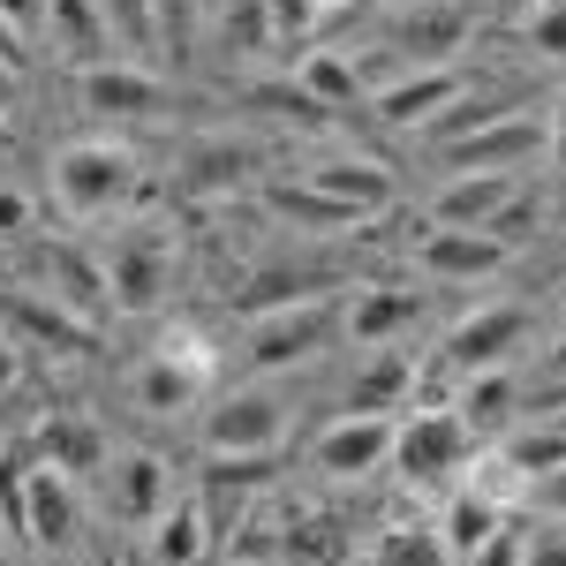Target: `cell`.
I'll use <instances>...</instances> for the list:
<instances>
[{
    "label": "cell",
    "instance_id": "6da1fadb",
    "mask_svg": "<svg viewBox=\"0 0 566 566\" xmlns=\"http://www.w3.org/2000/svg\"><path fill=\"white\" fill-rule=\"evenodd\" d=\"M129 189H136V159L122 144H69L53 159V205L76 219H98V212H114V205H129Z\"/></svg>",
    "mask_w": 566,
    "mask_h": 566
},
{
    "label": "cell",
    "instance_id": "7a4b0ae2",
    "mask_svg": "<svg viewBox=\"0 0 566 566\" xmlns=\"http://www.w3.org/2000/svg\"><path fill=\"white\" fill-rule=\"evenodd\" d=\"M469 446H476V431L461 423V408H416L408 423H392V469H400V483L423 491V483L461 476Z\"/></svg>",
    "mask_w": 566,
    "mask_h": 566
},
{
    "label": "cell",
    "instance_id": "3957f363",
    "mask_svg": "<svg viewBox=\"0 0 566 566\" xmlns=\"http://www.w3.org/2000/svg\"><path fill=\"white\" fill-rule=\"evenodd\" d=\"M76 91H84V114H98V122H151L175 106V91L144 61H91V69H76Z\"/></svg>",
    "mask_w": 566,
    "mask_h": 566
},
{
    "label": "cell",
    "instance_id": "277c9868",
    "mask_svg": "<svg viewBox=\"0 0 566 566\" xmlns=\"http://www.w3.org/2000/svg\"><path fill=\"white\" fill-rule=\"evenodd\" d=\"M167 272H175V250H167L159 227H129V234H114V250H106V303H114V310H159Z\"/></svg>",
    "mask_w": 566,
    "mask_h": 566
},
{
    "label": "cell",
    "instance_id": "5b68a950",
    "mask_svg": "<svg viewBox=\"0 0 566 566\" xmlns=\"http://www.w3.org/2000/svg\"><path fill=\"white\" fill-rule=\"evenodd\" d=\"M205 378H212L205 340H181V333H175L159 355L136 363V408H151V416H181V408L205 392Z\"/></svg>",
    "mask_w": 566,
    "mask_h": 566
},
{
    "label": "cell",
    "instance_id": "8992f818",
    "mask_svg": "<svg viewBox=\"0 0 566 566\" xmlns=\"http://www.w3.org/2000/svg\"><path fill=\"white\" fill-rule=\"evenodd\" d=\"M333 325H340L333 295L295 303V310H272V317H258V333H250V363H258V370H287V363H303V355L325 348Z\"/></svg>",
    "mask_w": 566,
    "mask_h": 566
},
{
    "label": "cell",
    "instance_id": "52a82bcc",
    "mask_svg": "<svg viewBox=\"0 0 566 566\" xmlns=\"http://www.w3.org/2000/svg\"><path fill=\"white\" fill-rule=\"evenodd\" d=\"M310 461H317V476H333V483L370 476L378 461H392V416H340V423H325L317 446H310Z\"/></svg>",
    "mask_w": 566,
    "mask_h": 566
},
{
    "label": "cell",
    "instance_id": "ba28073f",
    "mask_svg": "<svg viewBox=\"0 0 566 566\" xmlns=\"http://www.w3.org/2000/svg\"><path fill=\"white\" fill-rule=\"evenodd\" d=\"M280 438H287V408L272 392H234L205 423V453H280Z\"/></svg>",
    "mask_w": 566,
    "mask_h": 566
},
{
    "label": "cell",
    "instance_id": "9c48e42d",
    "mask_svg": "<svg viewBox=\"0 0 566 566\" xmlns=\"http://www.w3.org/2000/svg\"><path fill=\"white\" fill-rule=\"evenodd\" d=\"M469 8L461 0H423V8H408L400 15V31H392V53L408 61V69H453V53L469 45Z\"/></svg>",
    "mask_w": 566,
    "mask_h": 566
},
{
    "label": "cell",
    "instance_id": "30bf717a",
    "mask_svg": "<svg viewBox=\"0 0 566 566\" xmlns=\"http://www.w3.org/2000/svg\"><path fill=\"white\" fill-rule=\"evenodd\" d=\"M522 340H528L522 303H483L476 317H461V325L446 333V363H453V370H491V363H506Z\"/></svg>",
    "mask_w": 566,
    "mask_h": 566
},
{
    "label": "cell",
    "instance_id": "8fae6325",
    "mask_svg": "<svg viewBox=\"0 0 566 566\" xmlns=\"http://www.w3.org/2000/svg\"><path fill=\"white\" fill-rule=\"evenodd\" d=\"M544 151V129L536 122H483V129H469V136H453L446 144V167L453 175H514L522 159H536Z\"/></svg>",
    "mask_w": 566,
    "mask_h": 566
},
{
    "label": "cell",
    "instance_id": "7c38bea8",
    "mask_svg": "<svg viewBox=\"0 0 566 566\" xmlns=\"http://www.w3.org/2000/svg\"><path fill=\"white\" fill-rule=\"evenodd\" d=\"M506 234H491V227H431L423 242H416V264L438 272V280H483V272H499L506 264Z\"/></svg>",
    "mask_w": 566,
    "mask_h": 566
},
{
    "label": "cell",
    "instance_id": "4fadbf2b",
    "mask_svg": "<svg viewBox=\"0 0 566 566\" xmlns=\"http://www.w3.org/2000/svg\"><path fill=\"white\" fill-rule=\"evenodd\" d=\"M469 91V76L461 69H416L408 84H386L378 91V122H392V129H431L438 114L453 106Z\"/></svg>",
    "mask_w": 566,
    "mask_h": 566
},
{
    "label": "cell",
    "instance_id": "5bb4252c",
    "mask_svg": "<svg viewBox=\"0 0 566 566\" xmlns=\"http://www.w3.org/2000/svg\"><path fill=\"white\" fill-rule=\"evenodd\" d=\"M317 295H333V272H325V264H264V272H250V280L234 287V310H242V317H272V310L317 303Z\"/></svg>",
    "mask_w": 566,
    "mask_h": 566
},
{
    "label": "cell",
    "instance_id": "9a60e30c",
    "mask_svg": "<svg viewBox=\"0 0 566 566\" xmlns=\"http://www.w3.org/2000/svg\"><path fill=\"white\" fill-rule=\"evenodd\" d=\"M0 317H8L23 340H39L45 355H91L98 348V325H84L76 310L39 303V295H0Z\"/></svg>",
    "mask_w": 566,
    "mask_h": 566
},
{
    "label": "cell",
    "instance_id": "2e32d148",
    "mask_svg": "<svg viewBox=\"0 0 566 566\" xmlns=\"http://www.w3.org/2000/svg\"><path fill=\"white\" fill-rule=\"evenodd\" d=\"M69 483L76 476L31 461V476H23V544H69L76 536V491Z\"/></svg>",
    "mask_w": 566,
    "mask_h": 566
},
{
    "label": "cell",
    "instance_id": "e0dca14e",
    "mask_svg": "<svg viewBox=\"0 0 566 566\" xmlns=\"http://www.w3.org/2000/svg\"><path fill=\"white\" fill-rule=\"evenodd\" d=\"M522 205V189H514V175H461L453 189H438L431 219L438 227H491L499 234V219Z\"/></svg>",
    "mask_w": 566,
    "mask_h": 566
},
{
    "label": "cell",
    "instance_id": "ac0fdd59",
    "mask_svg": "<svg viewBox=\"0 0 566 566\" xmlns=\"http://www.w3.org/2000/svg\"><path fill=\"white\" fill-rule=\"evenodd\" d=\"M310 189H325L333 205H348L355 219H370V212H386L392 205V175L378 167V159H355V151H340V159H325V167H310Z\"/></svg>",
    "mask_w": 566,
    "mask_h": 566
},
{
    "label": "cell",
    "instance_id": "d6986e66",
    "mask_svg": "<svg viewBox=\"0 0 566 566\" xmlns=\"http://www.w3.org/2000/svg\"><path fill=\"white\" fill-rule=\"evenodd\" d=\"M31 461L61 469V476H91V469L106 461V446H98V431L76 423V416H45L39 431H31Z\"/></svg>",
    "mask_w": 566,
    "mask_h": 566
},
{
    "label": "cell",
    "instance_id": "ffe728a7",
    "mask_svg": "<svg viewBox=\"0 0 566 566\" xmlns=\"http://www.w3.org/2000/svg\"><path fill=\"white\" fill-rule=\"evenodd\" d=\"M45 31H53V45H61L76 69L106 61V45H114L106 15H98V0H45Z\"/></svg>",
    "mask_w": 566,
    "mask_h": 566
},
{
    "label": "cell",
    "instance_id": "44dd1931",
    "mask_svg": "<svg viewBox=\"0 0 566 566\" xmlns=\"http://www.w3.org/2000/svg\"><path fill=\"white\" fill-rule=\"evenodd\" d=\"M264 205H272L280 219H295L303 234H348V227H363L348 205H333V197L310 189V181H264Z\"/></svg>",
    "mask_w": 566,
    "mask_h": 566
},
{
    "label": "cell",
    "instance_id": "7402d4cb",
    "mask_svg": "<svg viewBox=\"0 0 566 566\" xmlns=\"http://www.w3.org/2000/svg\"><path fill=\"white\" fill-rule=\"evenodd\" d=\"M53 287H61V310H76V317H84V325H98V317H106V264H91L84 250H76V242H61V250H53Z\"/></svg>",
    "mask_w": 566,
    "mask_h": 566
},
{
    "label": "cell",
    "instance_id": "603a6c76",
    "mask_svg": "<svg viewBox=\"0 0 566 566\" xmlns=\"http://www.w3.org/2000/svg\"><path fill=\"white\" fill-rule=\"evenodd\" d=\"M250 175H258V151H250V144H205V151H189V159H181V189H189V197L242 189Z\"/></svg>",
    "mask_w": 566,
    "mask_h": 566
},
{
    "label": "cell",
    "instance_id": "cb8c5ba5",
    "mask_svg": "<svg viewBox=\"0 0 566 566\" xmlns=\"http://www.w3.org/2000/svg\"><path fill=\"white\" fill-rule=\"evenodd\" d=\"M416 317H423V295H408V287H370V295L348 310V333L355 340H392V333H408Z\"/></svg>",
    "mask_w": 566,
    "mask_h": 566
},
{
    "label": "cell",
    "instance_id": "d4e9b609",
    "mask_svg": "<svg viewBox=\"0 0 566 566\" xmlns=\"http://www.w3.org/2000/svg\"><path fill=\"white\" fill-rule=\"evenodd\" d=\"M197 559H205V514L167 499L151 514V566H197Z\"/></svg>",
    "mask_w": 566,
    "mask_h": 566
},
{
    "label": "cell",
    "instance_id": "484cf974",
    "mask_svg": "<svg viewBox=\"0 0 566 566\" xmlns=\"http://www.w3.org/2000/svg\"><path fill=\"white\" fill-rule=\"evenodd\" d=\"M114 499H122L129 522H151V514L167 506V461H159V453H122V483H114Z\"/></svg>",
    "mask_w": 566,
    "mask_h": 566
},
{
    "label": "cell",
    "instance_id": "4316f807",
    "mask_svg": "<svg viewBox=\"0 0 566 566\" xmlns=\"http://www.w3.org/2000/svg\"><path fill=\"white\" fill-rule=\"evenodd\" d=\"M295 84L317 106H348V98H363V69H348V53H310V61H295Z\"/></svg>",
    "mask_w": 566,
    "mask_h": 566
},
{
    "label": "cell",
    "instance_id": "83f0119b",
    "mask_svg": "<svg viewBox=\"0 0 566 566\" xmlns=\"http://www.w3.org/2000/svg\"><path fill=\"white\" fill-rule=\"evenodd\" d=\"M408 392H416V370H408L400 355H386V363H370V370L355 378V416H392Z\"/></svg>",
    "mask_w": 566,
    "mask_h": 566
},
{
    "label": "cell",
    "instance_id": "f1b7e54d",
    "mask_svg": "<svg viewBox=\"0 0 566 566\" xmlns=\"http://www.w3.org/2000/svg\"><path fill=\"white\" fill-rule=\"evenodd\" d=\"M491 528H499V499H491L483 483H469V491L453 499V514H446V536H438V544H453V552H476Z\"/></svg>",
    "mask_w": 566,
    "mask_h": 566
},
{
    "label": "cell",
    "instance_id": "f546056e",
    "mask_svg": "<svg viewBox=\"0 0 566 566\" xmlns=\"http://www.w3.org/2000/svg\"><path fill=\"white\" fill-rule=\"evenodd\" d=\"M506 408H514V378H506V363H491L469 378V400H461V423L469 431H491V423H506Z\"/></svg>",
    "mask_w": 566,
    "mask_h": 566
},
{
    "label": "cell",
    "instance_id": "4dcf8cb0",
    "mask_svg": "<svg viewBox=\"0 0 566 566\" xmlns=\"http://www.w3.org/2000/svg\"><path fill=\"white\" fill-rule=\"evenodd\" d=\"M566 461V431H522V438H506V476H522V483H536L544 469H559Z\"/></svg>",
    "mask_w": 566,
    "mask_h": 566
},
{
    "label": "cell",
    "instance_id": "1f68e13d",
    "mask_svg": "<svg viewBox=\"0 0 566 566\" xmlns=\"http://www.w3.org/2000/svg\"><path fill=\"white\" fill-rule=\"evenodd\" d=\"M98 15H106V31H114V39H129L136 61H151V53H159V31H151V0H98Z\"/></svg>",
    "mask_w": 566,
    "mask_h": 566
},
{
    "label": "cell",
    "instance_id": "d6a6232c",
    "mask_svg": "<svg viewBox=\"0 0 566 566\" xmlns=\"http://www.w3.org/2000/svg\"><path fill=\"white\" fill-rule=\"evenodd\" d=\"M250 106H258V114H295L303 129H325V114H333V106H317L303 84H258V91H250Z\"/></svg>",
    "mask_w": 566,
    "mask_h": 566
},
{
    "label": "cell",
    "instance_id": "836d02e7",
    "mask_svg": "<svg viewBox=\"0 0 566 566\" xmlns=\"http://www.w3.org/2000/svg\"><path fill=\"white\" fill-rule=\"evenodd\" d=\"M227 39L242 45V53H264L272 39V0H227Z\"/></svg>",
    "mask_w": 566,
    "mask_h": 566
},
{
    "label": "cell",
    "instance_id": "e575fe53",
    "mask_svg": "<svg viewBox=\"0 0 566 566\" xmlns=\"http://www.w3.org/2000/svg\"><path fill=\"white\" fill-rule=\"evenodd\" d=\"M151 31H159V53H189V39H197V0H151Z\"/></svg>",
    "mask_w": 566,
    "mask_h": 566
},
{
    "label": "cell",
    "instance_id": "d590c367",
    "mask_svg": "<svg viewBox=\"0 0 566 566\" xmlns=\"http://www.w3.org/2000/svg\"><path fill=\"white\" fill-rule=\"evenodd\" d=\"M378 566H446V552H438V536H416V528H392L386 544H378Z\"/></svg>",
    "mask_w": 566,
    "mask_h": 566
},
{
    "label": "cell",
    "instance_id": "8d00e7d4",
    "mask_svg": "<svg viewBox=\"0 0 566 566\" xmlns=\"http://www.w3.org/2000/svg\"><path fill=\"white\" fill-rule=\"evenodd\" d=\"M528 39H536V53H544V61H566V0H536Z\"/></svg>",
    "mask_w": 566,
    "mask_h": 566
},
{
    "label": "cell",
    "instance_id": "74e56055",
    "mask_svg": "<svg viewBox=\"0 0 566 566\" xmlns=\"http://www.w3.org/2000/svg\"><path fill=\"white\" fill-rule=\"evenodd\" d=\"M522 544L528 536H514V528H491L476 552H469V566H522Z\"/></svg>",
    "mask_w": 566,
    "mask_h": 566
},
{
    "label": "cell",
    "instance_id": "f35d334b",
    "mask_svg": "<svg viewBox=\"0 0 566 566\" xmlns=\"http://www.w3.org/2000/svg\"><path fill=\"white\" fill-rule=\"evenodd\" d=\"M310 15H317L310 0H272V39H295V31H303Z\"/></svg>",
    "mask_w": 566,
    "mask_h": 566
},
{
    "label": "cell",
    "instance_id": "ab89813d",
    "mask_svg": "<svg viewBox=\"0 0 566 566\" xmlns=\"http://www.w3.org/2000/svg\"><path fill=\"white\" fill-rule=\"evenodd\" d=\"M536 506H544V514H559V522H566V461H559V469H544V476H536Z\"/></svg>",
    "mask_w": 566,
    "mask_h": 566
},
{
    "label": "cell",
    "instance_id": "60d3db41",
    "mask_svg": "<svg viewBox=\"0 0 566 566\" xmlns=\"http://www.w3.org/2000/svg\"><path fill=\"white\" fill-rule=\"evenodd\" d=\"M23 227H31V205H23L15 189H0V242H15Z\"/></svg>",
    "mask_w": 566,
    "mask_h": 566
},
{
    "label": "cell",
    "instance_id": "b9f144b4",
    "mask_svg": "<svg viewBox=\"0 0 566 566\" xmlns=\"http://www.w3.org/2000/svg\"><path fill=\"white\" fill-rule=\"evenodd\" d=\"M552 175H559V197H566V91L552 106Z\"/></svg>",
    "mask_w": 566,
    "mask_h": 566
},
{
    "label": "cell",
    "instance_id": "7bdbcfd3",
    "mask_svg": "<svg viewBox=\"0 0 566 566\" xmlns=\"http://www.w3.org/2000/svg\"><path fill=\"white\" fill-rule=\"evenodd\" d=\"M522 566H566V536H544V544H522Z\"/></svg>",
    "mask_w": 566,
    "mask_h": 566
},
{
    "label": "cell",
    "instance_id": "ee69618b",
    "mask_svg": "<svg viewBox=\"0 0 566 566\" xmlns=\"http://www.w3.org/2000/svg\"><path fill=\"white\" fill-rule=\"evenodd\" d=\"M0 23H8V31H31V23H39V0H0Z\"/></svg>",
    "mask_w": 566,
    "mask_h": 566
},
{
    "label": "cell",
    "instance_id": "f6af8a7d",
    "mask_svg": "<svg viewBox=\"0 0 566 566\" xmlns=\"http://www.w3.org/2000/svg\"><path fill=\"white\" fill-rule=\"evenodd\" d=\"M0 61H8V69L23 61V31H8V23H0Z\"/></svg>",
    "mask_w": 566,
    "mask_h": 566
},
{
    "label": "cell",
    "instance_id": "bcb514c9",
    "mask_svg": "<svg viewBox=\"0 0 566 566\" xmlns=\"http://www.w3.org/2000/svg\"><path fill=\"white\" fill-rule=\"evenodd\" d=\"M544 378H552V386H566V340L552 348V363H544Z\"/></svg>",
    "mask_w": 566,
    "mask_h": 566
},
{
    "label": "cell",
    "instance_id": "7dc6e473",
    "mask_svg": "<svg viewBox=\"0 0 566 566\" xmlns=\"http://www.w3.org/2000/svg\"><path fill=\"white\" fill-rule=\"evenodd\" d=\"M8 106H15V69L0 61V114H8Z\"/></svg>",
    "mask_w": 566,
    "mask_h": 566
},
{
    "label": "cell",
    "instance_id": "c3c4849f",
    "mask_svg": "<svg viewBox=\"0 0 566 566\" xmlns=\"http://www.w3.org/2000/svg\"><path fill=\"white\" fill-rule=\"evenodd\" d=\"M8 378H15V363H8V340H0V386H8Z\"/></svg>",
    "mask_w": 566,
    "mask_h": 566
},
{
    "label": "cell",
    "instance_id": "681fc988",
    "mask_svg": "<svg viewBox=\"0 0 566 566\" xmlns=\"http://www.w3.org/2000/svg\"><path fill=\"white\" fill-rule=\"evenodd\" d=\"M234 566H272V559H234Z\"/></svg>",
    "mask_w": 566,
    "mask_h": 566
},
{
    "label": "cell",
    "instance_id": "f907efd6",
    "mask_svg": "<svg viewBox=\"0 0 566 566\" xmlns=\"http://www.w3.org/2000/svg\"><path fill=\"white\" fill-rule=\"evenodd\" d=\"M0 144H8V114H0Z\"/></svg>",
    "mask_w": 566,
    "mask_h": 566
},
{
    "label": "cell",
    "instance_id": "816d5d0a",
    "mask_svg": "<svg viewBox=\"0 0 566 566\" xmlns=\"http://www.w3.org/2000/svg\"><path fill=\"white\" fill-rule=\"evenodd\" d=\"M559 400H566V386H559Z\"/></svg>",
    "mask_w": 566,
    "mask_h": 566
}]
</instances>
